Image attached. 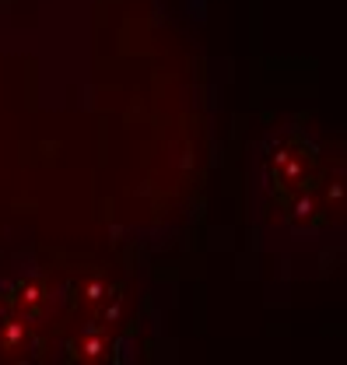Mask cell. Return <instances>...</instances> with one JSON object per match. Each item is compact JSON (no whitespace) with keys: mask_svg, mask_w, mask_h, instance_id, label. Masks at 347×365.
<instances>
[{"mask_svg":"<svg viewBox=\"0 0 347 365\" xmlns=\"http://www.w3.org/2000/svg\"><path fill=\"white\" fill-rule=\"evenodd\" d=\"M249 225L284 264L330 267L344 250V155L302 120L266 127L246 162Z\"/></svg>","mask_w":347,"mask_h":365,"instance_id":"cell-1","label":"cell"}]
</instances>
